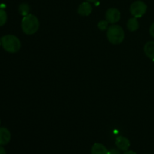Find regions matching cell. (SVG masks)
Instances as JSON below:
<instances>
[{
    "label": "cell",
    "mask_w": 154,
    "mask_h": 154,
    "mask_svg": "<svg viewBox=\"0 0 154 154\" xmlns=\"http://www.w3.org/2000/svg\"><path fill=\"white\" fill-rule=\"evenodd\" d=\"M0 154H6V151L2 146L0 145Z\"/></svg>",
    "instance_id": "17"
},
{
    "label": "cell",
    "mask_w": 154,
    "mask_h": 154,
    "mask_svg": "<svg viewBox=\"0 0 154 154\" xmlns=\"http://www.w3.org/2000/svg\"><path fill=\"white\" fill-rule=\"evenodd\" d=\"M127 29L130 32H135L139 28V23L135 17L130 18L127 22Z\"/></svg>",
    "instance_id": "11"
},
{
    "label": "cell",
    "mask_w": 154,
    "mask_h": 154,
    "mask_svg": "<svg viewBox=\"0 0 154 154\" xmlns=\"http://www.w3.org/2000/svg\"><path fill=\"white\" fill-rule=\"evenodd\" d=\"M107 38L113 45H120L125 38V32L120 26L113 24L107 29Z\"/></svg>",
    "instance_id": "3"
},
{
    "label": "cell",
    "mask_w": 154,
    "mask_h": 154,
    "mask_svg": "<svg viewBox=\"0 0 154 154\" xmlns=\"http://www.w3.org/2000/svg\"><path fill=\"white\" fill-rule=\"evenodd\" d=\"M147 6L143 1L138 0L135 1L130 6V13L132 16L135 18H140L145 14L147 11Z\"/></svg>",
    "instance_id": "4"
},
{
    "label": "cell",
    "mask_w": 154,
    "mask_h": 154,
    "mask_svg": "<svg viewBox=\"0 0 154 154\" xmlns=\"http://www.w3.org/2000/svg\"><path fill=\"white\" fill-rule=\"evenodd\" d=\"M109 154H120V150H117V149H111V150H109Z\"/></svg>",
    "instance_id": "15"
},
{
    "label": "cell",
    "mask_w": 154,
    "mask_h": 154,
    "mask_svg": "<svg viewBox=\"0 0 154 154\" xmlns=\"http://www.w3.org/2000/svg\"><path fill=\"white\" fill-rule=\"evenodd\" d=\"M144 51L148 58L154 60V41H150L145 44Z\"/></svg>",
    "instance_id": "10"
},
{
    "label": "cell",
    "mask_w": 154,
    "mask_h": 154,
    "mask_svg": "<svg viewBox=\"0 0 154 154\" xmlns=\"http://www.w3.org/2000/svg\"><path fill=\"white\" fill-rule=\"evenodd\" d=\"M87 2H96L97 0H86Z\"/></svg>",
    "instance_id": "19"
},
{
    "label": "cell",
    "mask_w": 154,
    "mask_h": 154,
    "mask_svg": "<svg viewBox=\"0 0 154 154\" xmlns=\"http://www.w3.org/2000/svg\"><path fill=\"white\" fill-rule=\"evenodd\" d=\"M11 135L7 128L0 127V145H6L11 141Z\"/></svg>",
    "instance_id": "8"
},
{
    "label": "cell",
    "mask_w": 154,
    "mask_h": 154,
    "mask_svg": "<svg viewBox=\"0 0 154 154\" xmlns=\"http://www.w3.org/2000/svg\"><path fill=\"white\" fill-rule=\"evenodd\" d=\"M1 45H2V43H1V39H0V47H1Z\"/></svg>",
    "instance_id": "20"
},
{
    "label": "cell",
    "mask_w": 154,
    "mask_h": 154,
    "mask_svg": "<svg viewBox=\"0 0 154 154\" xmlns=\"http://www.w3.org/2000/svg\"><path fill=\"white\" fill-rule=\"evenodd\" d=\"M18 11H19V13L22 16H26V15H28L29 14L30 7L27 3H22V4H20L19 5Z\"/></svg>",
    "instance_id": "12"
},
{
    "label": "cell",
    "mask_w": 154,
    "mask_h": 154,
    "mask_svg": "<svg viewBox=\"0 0 154 154\" xmlns=\"http://www.w3.org/2000/svg\"><path fill=\"white\" fill-rule=\"evenodd\" d=\"M8 15L5 11L2 8H0V26H2L7 22Z\"/></svg>",
    "instance_id": "13"
},
{
    "label": "cell",
    "mask_w": 154,
    "mask_h": 154,
    "mask_svg": "<svg viewBox=\"0 0 154 154\" xmlns=\"http://www.w3.org/2000/svg\"><path fill=\"white\" fill-rule=\"evenodd\" d=\"M3 49L10 54L18 52L21 48V42L17 36L14 35H6L1 38Z\"/></svg>",
    "instance_id": "2"
},
{
    "label": "cell",
    "mask_w": 154,
    "mask_h": 154,
    "mask_svg": "<svg viewBox=\"0 0 154 154\" xmlns=\"http://www.w3.org/2000/svg\"><path fill=\"white\" fill-rule=\"evenodd\" d=\"M123 154H137L135 152L132 151V150H127V151H125Z\"/></svg>",
    "instance_id": "18"
},
{
    "label": "cell",
    "mask_w": 154,
    "mask_h": 154,
    "mask_svg": "<svg viewBox=\"0 0 154 154\" xmlns=\"http://www.w3.org/2000/svg\"><path fill=\"white\" fill-rule=\"evenodd\" d=\"M150 34L152 37L154 38V22L152 23V25L150 26Z\"/></svg>",
    "instance_id": "16"
},
{
    "label": "cell",
    "mask_w": 154,
    "mask_h": 154,
    "mask_svg": "<svg viewBox=\"0 0 154 154\" xmlns=\"http://www.w3.org/2000/svg\"><path fill=\"white\" fill-rule=\"evenodd\" d=\"M92 11L93 7L89 2H84L78 8V13L83 17L89 16L91 14Z\"/></svg>",
    "instance_id": "7"
},
{
    "label": "cell",
    "mask_w": 154,
    "mask_h": 154,
    "mask_svg": "<svg viewBox=\"0 0 154 154\" xmlns=\"http://www.w3.org/2000/svg\"><path fill=\"white\" fill-rule=\"evenodd\" d=\"M40 26V23L37 17L32 14L24 16L21 21V28L26 35H32L36 33Z\"/></svg>",
    "instance_id": "1"
},
{
    "label": "cell",
    "mask_w": 154,
    "mask_h": 154,
    "mask_svg": "<svg viewBox=\"0 0 154 154\" xmlns=\"http://www.w3.org/2000/svg\"><path fill=\"white\" fill-rule=\"evenodd\" d=\"M108 23H109L107 20H101L99 21V23H98V28L99 29L102 31H105V30H107L108 29Z\"/></svg>",
    "instance_id": "14"
},
{
    "label": "cell",
    "mask_w": 154,
    "mask_h": 154,
    "mask_svg": "<svg viewBox=\"0 0 154 154\" xmlns=\"http://www.w3.org/2000/svg\"><path fill=\"white\" fill-rule=\"evenodd\" d=\"M115 144L117 148L122 151H127L130 147V141L124 136H118L116 138Z\"/></svg>",
    "instance_id": "6"
},
{
    "label": "cell",
    "mask_w": 154,
    "mask_h": 154,
    "mask_svg": "<svg viewBox=\"0 0 154 154\" xmlns=\"http://www.w3.org/2000/svg\"><path fill=\"white\" fill-rule=\"evenodd\" d=\"M0 124H1V120H0Z\"/></svg>",
    "instance_id": "21"
},
{
    "label": "cell",
    "mask_w": 154,
    "mask_h": 154,
    "mask_svg": "<svg viewBox=\"0 0 154 154\" xmlns=\"http://www.w3.org/2000/svg\"><path fill=\"white\" fill-rule=\"evenodd\" d=\"M120 12L117 8H109L105 13V19L109 23L114 24L120 20Z\"/></svg>",
    "instance_id": "5"
},
{
    "label": "cell",
    "mask_w": 154,
    "mask_h": 154,
    "mask_svg": "<svg viewBox=\"0 0 154 154\" xmlns=\"http://www.w3.org/2000/svg\"><path fill=\"white\" fill-rule=\"evenodd\" d=\"M91 154H109V150L100 143H96L91 149Z\"/></svg>",
    "instance_id": "9"
}]
</instances>
